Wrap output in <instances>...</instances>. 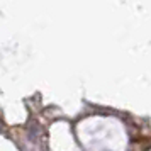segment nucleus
Listing matches in <instances>:
<instances>
[{
	"instance_id": "f03ea898",
	"label": "nucleus",
	"mask_w": 151,
	"mask_h": 151,
	"mask_svg": "<svg viewBox=\"0 0 151 151\" xmlns=\"http://www.w3.org/2000/svg\"><path fill=\"white\" fill-rule=\"evenodd\" d=\"M0 131H2V124H0Z\"/></svg>"
},
{
	"instance_id": "f257e3e1",
	"label": "nucleus",
	"mask_w": 151,
	"mask_h": 151,
	"mask_svg": "<svg viewBox=\"0 0 151 151\" xmlns=\"http://www.w3.org/2000/svg\"><path fill=\"white\" fill-rule=\"evenodd\" d=\"M37 134H39V127L34 126V124H29V136H31V139H36Z\"/></svg>"
}]
</instances>
